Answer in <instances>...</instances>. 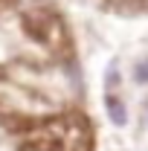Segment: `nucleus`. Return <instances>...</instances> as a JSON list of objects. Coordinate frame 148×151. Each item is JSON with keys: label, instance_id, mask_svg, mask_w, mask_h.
<instances>
[{"label": "nucleus", "instance_id": "obj_1", "mask_svg": "<svg viewBox=\"0 0 148 151\" xmlns=\"http://www.w3.org/2000/svg\"><path fill=\"white\" fill-rule=\"evenodd\" d=\"M105 108H108V116L113 119V125H119V128H122V125L128 122L125 105H122V99H119L116 93H108V96H105Z\"/></svg>", "mask_w": 148, "mask_h": 151}, {"label": "nucleus", "instance_id": "obj_2", "mask_svg": "<svg viewBox=\"0 0 148 151\" xmlns=\"http://www.w3.org/2000/svg\"><path fill=\"white\" fill-rule=\"evenodd\" d=\"M137 81L139 84H148V58L142 64H137Z\"/></svg>", "mask_w": 148, "mask_h": 151}, {"label": "nucleus", "instance_id": "obj_3", "mask_svg": "<svg viewBox=\"0 0 148 151\" xmlns=\"http://www.w3.org/2000/svg\"><path fill=\"white\" fill-rule=\"evenodd\" d=\"M145 111H148V102H145Z\"/></svg>", "mask_w": 148, "mask_h": 151}]
</instances>
